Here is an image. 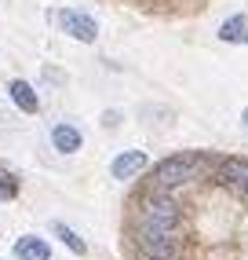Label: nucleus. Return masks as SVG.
<instances>
[{
  "mask_svg": "<svg viewBox=\"0 0 248 260\" xmlns=\"http://www.w3.org/2000/svg\"><path fill=\"white\" fill-rule=\"evenodd\" d=\"M201 165H204L201 154H172V158H164L161 165L153 169V183L161 187V190L183 187V183H190L201 172Z\"/></svg>",
  "mask_w": 248,
  "mask_h": 260,
  "instance_id": "obj_1",
  "label": "nucleus"
},
{
  "mask_svg": "<svg viewBox=\"0 0 248 260\" xmlns=\"http://www.w3.org/2000/svg\"><path fill=\"white\" fill-rule=\"evenodd\" d=\"M48 22L59 26L66 37H73V41H80V44H95V41H99V22H95L88 11L55 8V11H48Z\"/></svg>",
  "mask_w": 248,
  "mask_h": 260,
  "instance_id": "obj_2",
  "label": "nucleus"
},
{
  "mask_svg": "<svg viewBox=\"0 0 248 260\" xmlns=\"http://www.w3.org/2000/svg\"><path fill=\"white\" fill-rule=\"evenodd\" d=\"M139 228H146V231H175V228H179V205H175L172 198H164V194L150 198L143 205Z\"/></svg>",
  "mask_w": 248,
  "mask_h": 260,
  "instance_id": "obj_3",
  "label": "nucleus"
},
{
  "mask_svg": "<svg viewBox=\"0 0 248 260\" xmlns=\"http://www.w3.org/2000/svg\"><path fill=\"white\" fill-rule=\"evenodd\" d=\"M139 246L150 260H175L179 256V238L175 231H146L139 228Z\"/></svg>",
  "mask_w": 248,
  "mask_h": 260,
  "instance_id": "obj_4",
  "label": "nucleus"
},
{
  "mask_svg": "<svg viewBox=\"0 0 248 260\" xmlns=\"http://www.w3.org/2000/svg\"><path fill=\"white\" fill-rule=\"evenodd\" d=\"M216 176H219L223 187H230L237 198L248 202V161L244 158H223L219 169H216Z\"/></svg>",
  "mask_w": 248,
  "mask_h": 260,
  "instance_id": "obj_5",
  "label": "nucleus"
},
{
  "mask_svg": "<svg viewBox=\"0 0 248 260\" xmlns=\"http://www.w3.org/2000/svg\"><path fill=\"white\" fill-rule=\"evenodd\" d=\"M143 169H146V154H143V150H124V154H117V158H113V165H110V176L124 183V180L139 176Z\"/></svg>",
  "mask_w": 248,
  "mask_h": 260,
  "instance_id": "obj_6",
  "label": "nucleus"
},
{
  "mask_svg": "<svg viewBox=\"0 0 248 260\" xmlns=\"http://www.w3.org/2000/svg\"><path fill=\"white\" fill-rule=\"evenodd\" d=\"M51 147H55L59 154H77L84 147V136L77 125H66V121H59L55 128H51Z\"/></svg>",
  "mask_w": 248,
  "mask_h": 260,
  "instance_id": "obj_7",
  "label": "nucleus"
},
{
  "mask_svg": "<svg viewBox=\"0 0 248 260\" xmlns=\"http://www.w3.org/2000/svg\"><path fill=\"white\" fill-rule=\"evenodd\" d=\"M8 95H11L15 107L26 110V114H37V110H40V99H37V92H33V84L22 81V77H15V81L8 84Z\"/></svg>",
  "mask_w": 248,
  "mask_h": 260,
  "instance_id": "obj_8",
  "label": "nucleus"
},
{
  "mask_svg": "<svg viewBox=\"0 0 248 260\" xmlns=\"http://www.w3.org/2000/svg\"><path fill=\"white\" fill-rule=\"evenodd\" d=\"M15 256H19V260H51V249H48L44 238H37V235H22L19 242H15Z\"/></svg>",
  "mask_w": 248,
  "mask_h": 260,
  "instance_id": "obj_9",
  "label": "nucleus"
},
{
  "mask_svg": "<svg viewBox=\"0 0 248 260\" xmlns=\"http://www.w3.org/2000/svg\"><path fill=\"white\" fill-rule=\"evenodd\" d=\"M219 41L226 44H248V15H230L219 26Z\"/></svg>",
  "mask_w": 248,
  "mask_h": 260,
  "instance_id": "obj_10",
  "label": "nucleus"
},
{
  "mask_svg": "<svg viewBox=\"0 0 248 260\" xmlns=\"http://www.w3.org/2000/svg\"><path fill=\"white\" fill-rule=\"evenodd\" d=\"M51 231H55V235H59V242H62L66 249H73L77 256H84V253H88V242H84V238H80V235H77L73 228H69V223L55 220V223H51Z\"/></svg>",
  "mask_w": 248,
  "mask_h": 260,
  "instance_id": "obj_11",
  "label": "nucleus"
},
{
  "mask_svg": "<svg viewBox=\"0 0 248 260\" xmlns=\"http://www.w3.org/2000/svg\"><path fill=\"white\" fill-rule=\"evenodd\" d=\"M0 198H4V202L19 198V180H15L8 169H0Z\"/></svg>",
  "mask_w": 248,
  "mask_h": 260,
  "instance_id": "obj_12",
  "label": "nucleus"
},
{
  "mask_svg": "<svg viewBox=\"0 0 248 260\" xmlns=\"http://www.w3.org/2000/svg\"><path fill=\"white\" fill-rule=\"evenodd\" d=\"M102 125H106V128H117V125H120V114H117V110H106V114H102Z\"/></svg>",
  "mask_w": 248,
  "mask_h": 260,
  "instance_id": "obj_13",
  "label": "nucleus"
},
{
  "mask_svg": "<svg viewBox=\"0 0 248 260\" xmlns=\"http://www.w3.org/2000/svg\"><path fill=\"white\" fill-rule=\"evenodd\" d=\"M44 77H48V81H59V84L66 81V74H59V70H44Z\"/></svg>",
  "mask_w": 248,
  "mask_h": 260,
  "instance_id": "obj_14",
  "label": "nucleus"
},
{
  "mask_svg": "<svg viewBox=\"0 0 248 260\" xmlns=\"http://www.w3.org/2000/svg\"><path fill=\"white\" fill-rule=\"evenodd\" d=\"M241 125H244V128H248V107H244V114H241Z\"/></svg>",
  "mask_w": 248,
  "mask_h": 260,
  "instance_id": "obj_15",
  "label": "nucleus"
},
{
  "mask_svg": "<svg viewBox=\"0 0 248 260\" xmlns=\"http://www.w3.org/2000/svg\"><path fill=\"white\" fill-rule=\"evenodd\" d=\"M146 260H150V256H146Z\"/></svg>",
  "mask_w": 248,
  "mask_h": 260,
  "instance_id": "obj_16",
  "label": "nucleus"
}]
</instances>
